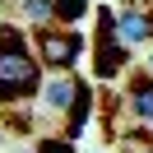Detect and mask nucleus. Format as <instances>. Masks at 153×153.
Masks as SVG:
<instances>
[{"instance_id":"1","label":"nucleus","mask_w":153,"mask_h":153,"mask_svg":"<svg viewBox=\"0 0 153 153\" xmlns=\"http://www.w3.org/2000/svg\"><path fill=\"white\" fill-rule=\"evenodd\" d=\"M37 88H42V65L33 60L23 33L0 28V102H19Z\"/></svg>"},{"instance_id":"2","label":"nucleus","mask_w":153,"mask_h":153,"mask_svg":"<svg viewBox=\"0 0 153 153\" xmlns=\"http://www.w3.org/2000/svg\"><path fill=\"white\" fill-rule=\"evenodd\" d=\"M130 70V47L116 33L111 10H97V33H93V74L97 79H116Z\"/></svg>"},{"instance_id":"3","label":"nucleus","mask_w":153,"mask_h":153,"mask_svg":"<svg viewBox=\"0 0 153 153\" xmlns=\"http://www.w3.org/2000/svg\"><path fill=\"white\" fill-rule=\"evenodd\" d=\"M37 56H42V65H51V70H74L79 65V56H84V33H74V23L70 28H42L37 33Z\"/></svg>"},{"instance_id":"4","label":"nucleus","mask_w":153,"mask_h":153,"mask_svg":"<svg viewBox=\"0 0 153 153\" xmlns=\"http://www.w3.org/2000/svg\"><path fill=\"white\" fill-rule=\"evenodd\" d=\"M116 19V33H121L125 47H144V42H153V14L134 10V5H121V10H111Z\"/></svg>"},{"instance_id":"5","label":"nucleus","mask_w":153,"mask_h":153,"mask_svg":"<svg viewBox=\"0 0 153 153\" xmlns=\"http://www.w3.org/2000/svg\"><path fill=\"white\" fill-rule=\"evenodd\" d=\"M125 111H130L134 125L153 130V74H134L125 84Z\"/></svg>"},{"instance_id":"6","label":"nucleus","mask_w":153,"mask_h":153,"mask_svg":"<svg viewBox=\"0 0 153 153\" xmlns=\"http://www.w3.org/2000/svg\"><path fill=\"white\" fill-rule=\"evenodd\" d=\"M74 93H79V79H47L42 84V107L51 116H65L74 107Z\"/></svg>"},{"instance_id":"7","label":"nucleus","mask_w":153,"mask_h":153,"mask_svg":"<svg viewBox=\"0 0 153 153\" xmlns=\"http://www.w3.org/2000/svg\"><path fill=\"white\" fill-rule=\"evenodd\" d=\"M88 121H93V88L79 79V93H74V107L65 111V139H79V134L88 130Z\"/></svg>"},{"instance_id":"8","label":"nucleus","mask_w":153,"mask_h":153,"mask_svg":"<svg viewBox=\"0 0 153 153\" xmlns=\"http://www.w3.org/2000/svg\"><path fill=\"white\" fill-rule=\"evenodd\" d=\"M23 14H28L37 28H47V23H56V5L51 0H23Z\"/></svg>"},{"instance_id":"9","label":"nucleus","mask_w":153,"mask_h":153,"mask_svg":"<svg viewBox=\"0 0 153 153\" xmlns=\"http://www.w3.org/2000/svg\"><path fill=\"white\" fill-rule=\"evenodd\" d=\"M56 5V23H79L88 14V0H51Z\"/></svg>"},{"instance_id":"10","label":"nucleus","mask_w":153,"mask_h":153,"mask_svg":"<svg viewBox=\"0 0 153 153\" xmlns=\"http://www.w3.org/2000/svg\"><path fill=\"white\" fill-rule=\"evenodd\" d=\"M70 144H74V139H37L28 153H70Z\"/></svg>"},{"instance_id":"11","label":"nucleus","mask_w":153,"mask_h":153,"mask_svg":"<svg viewBox=\"0 0 153 153\" xmlns=\"http://www.w3.org/2000/svg\"><path fill=\"white\" fill-rule=\"evenodd\" d=\"M149 74H153V51H149Z\"/></svg>"}]
</instances>
